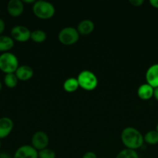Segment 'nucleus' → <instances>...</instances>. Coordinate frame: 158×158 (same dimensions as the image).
<instances>
[{
  "mask_svg": "<svg viewBox=\"0 0 158 158\" xmlns=\"http://www.w3.org/2000/svg\"><path fill=\"white\" fill-rule=\"evenodd\" d=\"M154 88L152 87L148 83L140 85L137 89V95L139 99L143 100H149L153 97Z\"/></svg>",
  "mask_w": 158,
  "mask_h": 158,
  "instance_id": "ddd939ff",
  "label": "nucleus"
},
{
  "mask_svg": "<svg viewBox=\"0 0 158 158\" xmlns=\"http://www.w3.org/2000/svg\"><path fill=\"white\" fill-rule=\"evenodd\" d=\"M18 78L14 73H7L4 77V83L8 88H14L16 86L18 83Z\"/></svg>",
  "mask_w": 158,
  "mask_h": 158,
  "instance_id": "6ab92c4d",
  "label": "nucleus"
},
{
  "mask_svg": "<svg viewBox=\"0 0 158 158\" xmlns=\"http://www.w3.org/2000/svg\"><path fill=\"white\" fill-rule=\"evenodd\" d=\"M121 140L127 149L134 151L140 148L144 142L142 134L137 129L132 127H128L122 130Z\"/></svg>",
  "mask_w": 158,
  "mask_h": 158,
  "instance_id": "f257e3e1",
  "label": "nucleus"
},
{
  "mask_svg": "<svg viewBox=\"0 0 158 158\" xmlns=\"http://www.w3.org/2000/svg\"><path fill=\"white\" fill-rule=\"evenodd\" d=\"M156 131H157L158 132V123H157V124H156Z\"/></svg>",
  "mask_w": 158,
  "mask_h": 158,
  "instance_id": "cd10ccee",
  "label": "nucleus"
},
{
  "mask_svg": "<svg viewBox=\"0 0 158 158\" xmlns=\"http://www.w3.org/2000/svg\"><path fill=\"white\" fill-rule=\"evenodd\" d=\"M5 29H6V23H5V21L2 19L0 18V35H2L3 32L5 31Z\"/></svg>",
  "mask_w": 158,
  "mask_h": 158,
  "instance_id": "b1692460",
  "label": "nucleus"
},
{
  "mask_svg": "<svg viewBox=\"0 0 158 158\" xmlns=\"http://www.w3.org/2000/svg\"><path fill=\"white\" fill-rule=\"evenodd\" d=\"M57 38L61 44L71 46L79 40V33L75 28L65 27L59 32Z\"/></svg>",
  "mask_w": 158,
  "mask_h": 158,
  "instance_id": "39448f33",
  "label": "nucleus"
},
{
  "mask_svg": "<svg viewBox=\"0 0 158 158\" xmlns=\"http://www.w3.org/2000/svg\"><path fill=\"white\" fill-rule=\"evenodd\" d=\"M24 4L21 0H10L7 4V12L11 16L18 17L23 13Z\"/></svg>",
  "mask_w": 158,
  "mask_h": 158,
  "instance_id": "1a4fd4ad",
  "label": "nucleus"
},
{
  "mask_svg": "<svg viewBox=\"0 0 158 158\" xmlns=\"http://www.w3.org/2000/svg\"><path fill=\"white\" fill-rule=\"evenodd\" d=\"M2 82L1 80H0V91L2 90Z\"/></svg>",
  "mask_w": 158,
  "mask_h": 158,
  "instance_id": "bb28decb",
  "label": "nucleus"
},
{
  "mask_svg": "<svg viewBox=\"0 0 158 158\" xmlns=\"http://www.w3.org/2000/svg\"><path fill=\"white\" fill-rule=\"evenodd\" d=\"M46 34L42 29H36L31 32L30 40L36 43H42L46 40Z\"/></svg>",
  "mask_w": 158,
  "mask_h": 158,
  "instance_id": "f3484780",
  "label": "nucleus"
},
{
  "mask_svg": "<svg viewBox=\"0 0 158 158\" xmlns=\"http://www.w3.org/2000/svg\"><path fill=\"white\" fill-rule=\"evenodd\" d=\"M33 12L40 19H49L55 14V7L49 2L39 0L33 5Z\"/></svg>",
  "mask_w": 158,
  "mask_h": 158,
  "instance_id": "f03ea898",
  "label": "nucleus"
},
{
  "mask_svg": "<svg viewBox=\"0 0 158 158\" xmlns=\"http://www.w3.org/2000/svg\"><path fill=\"white\" fill-rule=\"evenodd\" d=\"M82 158H98L97 155L95 154V153L92 152V151H88V152L85 153L83 155Z\"/></svg>",
  "mask_w": 158,
  "mask_h": 158,
  "instance_id": "5701e85b",
  "label": "nucleus"
},
{
  "mask_svg": "<svg viewBox=\"0 0 158 158\" xmlns=\"http://www.w3.org/2000/svg\"><path fill=\"white\" fill-rule=\"evenodd\" d=\"M116 158H139L137 152L134 150L125 149L122 150L119 154L116 155Z\"/></svg>",
  "mask_w": 158,
  "mask_h": 158,
  "instance_id": "aec40b11",
  "label": "nucleus"
},
{
  "mask_svg": "<svg viewBox=\"0 0 158 158\" xmlns=\"http://www.w3.org/2000/svg\"><path fill=\"white\" fill-rule=\"evenodd\" d=\"M143 140L145 143L150 145H155L158 143V132L155 131H150L143 136Z\"/></svg>",
  "mask_w": 158,
  "mask_h": 158,
  "instance_id": "a211bd4d",
  "label": "nucleus"
},
{
  "mask_svg": "<svg viewBox=\"0 0 158 158\" xmlns=\"http://www.w3.org/2000/svg\"><path fill=\"white\" fill-rule=\"evenodd\" d=\"M31 32L26 26L18 25L12 27L11 30V37L12 40L20 43H25L30 40Z\"/></svg>",
  "mask_w": 158,
  "mask_h": 158,
  "instance_id": "0eeeda50",
  "label": "nucleus"
},
{
  "mask_svg": "<svg viewBox=\"0 0 158 158\" xmlns=\"http://www.w3.org/2000/svg\"><path fill=\"white\" fill-rule=\"evenodd\" d=\"M147 83L153 88L158 87V63L153 64L148 68L146 72Z\"/></svg>",
  "mask_w": 158,
  "mask_h": 158,
  "instance_id": "9d476101",
  "label": "nucleus"
},
{
  "mask_svg": "<svg viewBox=\"0 0 158 158\" xmlns=\"http://www.w3.org/2000/svg\"><path fill=\"white\" fill-rule=\"evenodd\" d=\"M14 46V40L11 36L6 35H0V52H9Z\"/></svg>",
  "mask_w": 158,
  "mask_h": 158,
  "instance_id": "2eb2a0df",
  "label": "nucleus"
},
{
  "mask_svg": "<svg viewBox=\"0 0 158 158\" xmlns=\"http://www.w3.org/2000/svg\"><path fill=\"white\" fill-rule=\"evenodd\" d=\"M13 121L9 117H0V139L6 138L13 129Z\"/></svg>",
  "mask_w": 158,
  "mask_h": 158,
  "instance_id": "9b49d317",
  "label": "nucleus"
},
{
  "mask_svg": "<svg viewBox=\"0 0 158 158\" xmlns=\"http://www.w3.org/2000/svg\"><path fill=\"white\" fill-rule=\"evenodd\" d=\"M64 89L68 93H73L77 90L79 87L78 82L77 78L71 77V78L67 79L63 84Z\"/></svg>",
  "mask_w": 158,
  "mask_h": 158,
  "instance_id": "dca6fc26",
  "label": "nucleus"
},
{
  "mask_svg": "<svg viewBox=\"0 0 158 158\" xmlns=\"http://www.w3.org/2000/svg\"><path fill=\"white\" fill-rule=\"evenodd\" d=\"M19 67V60L15 54L10 52L0 54V70L7 73H14Z\"/></svg>",
  "mask_w": 158,
  "mask_h": 158,
  "instance_id": "7ed1b4c3",
  "label": "nucleus"
},
{
  "mask_svg": "<svg viewBox=\"0 0 158 158\" xmlns=\"http://www.w3.org/2000/svg\"><path fill=\"white\" fill-rule=\"evenodd\" d=\"M153 97L155 98V100L158 101V87L154 88V90H153Z\"/></svg>",
  "mask_w": 158,
  "mask_h": 158,
  "instance_id": "a878e982",
  "label": "nucleus"
},
{
  "mask_svg": "<svg viewBox=\"0 0 158 158\" xmlns=\"http://www.w3.org/2000/svg\"><path fill=\"white\" fill-rule=\"evenodd\" d=\"M1 144H2V143H1V139H0V148H1Z\"/></svg>",
  "mask_w": 158,
  "mask_h": 158,
  "instance_id": "c85d7f7f",
  "label": "nucleus"
},
{
  "mask_svg": "<svg viewBox=\"0 0 158 158\" xmlns=\"http://www.w3.org/2000/svg\"><path fill=\"white\" fill-rule=\"evenodd\" d=\"M13 158H38V151L31 145H23L17 148Z\"/></svg>",
  "mask_w": 158,
  "mask_h": 158,
  "instance_id": "6e6552de",
  "label": "nucleus"
},
{
  "mask_svg": "<svg viewBox=\"0 0 158 158\" xmlns=\"http://www.w3.org/2000/svg\"><path fill=\"white\" fill-rule=\"evenodd\" d=\"M150 4L151 5L152 7L158 9V0H150Z\"/></svg>",
  "mask_w": 158,
  "mask_h": 158,
  "instance_id": "393cba45",
  "label": "nucleus"
},
{
  "mask_svg": "<svg viewBox=\"0 0 158 158\" xmlns=\"http://www.w3.org/2000/svg\"><path fill=\"white\" fill-rule=\"evenodd\" d=\"M38 158H56V154L53 150L45 148L38 151Z\"/></svg>",
  "mask_w": 158,
  "mask_h": 158,
  "instance_id": "412c9836",
  "label": "nucleus"
},
{
  "mask_svg": "<svg viewBox=\"0 0 158 158\" xmlns=\"http://www.w3.org/2000/svg\"><path fill=\"white\" fill-rule=\"evenodd\" d=\"M49 141V137L46 133L43 131H37L32 136L31 146L35 148L37 151H40L45 148H47Z\"/></svg>",
  "mask_w": 158,
  "mask_h": 158,
  "instance_id": "423d86ee",
  "label": "nucleus"
},
{
  "mask_svg": "<svg viewBox=\"0 0 158 158\" xmlns=\"http://www.w3.org/2000/svg\"><path fill=\"white\" fill-rule=\"evenodd\" d=\"M129 3L133 6H135V7H139V6H141L144 3L143 0H130Z\"/></svg>",
  "mask_w": 158,
  "mask_h": 158,
  "instance_id": "4be33fe9",
  "label": "nucleus"
},
{
  "mask_svg": "<svg viewBox=\"0 0 158 158\" xmlns=\"http://www.w3.org/2000/svg\"><path fill=\"white\" fill-rule=\"evenodd\" d=\"M15 74L19 80L27 81L30 80L33 76V70L30 66L27 65H23V66H19V67L15 70Z\"/></svg>",
  "mask_w": 158,
  "mask_h": 158,
  "instance_id": "f8f14e48",
  "label": "nucleus"
},
{
  "mask_svg": "<svg viewBox=\"0 0 158 158\" xmlns=\"http://www.w3.org/2000/svg\"><path fill=\"white\" fill-rule=\"evenodd\" d=\"M79 87L87 91L94 90L98 86V78L94 73L90 70H83L77 76Z\"/></svg>",
  "mask_w": 158,
  "mask_h": 158,
  "instance_id": "20e7f679",
  "label": "nucleus"
},
{
  "mask_svg": "<svg viewBox=\"0 0 158 158\" xmlns=\"http://www.w3.org/2000/svg\"><path fill=\"white\" fill-rule=\"evenodd\" d=\"M94 29V24L91 20L85 19L81 21L77 26V31L79 35H88Z\"/></svg>",
  "mask_w": 158,
  "mask_h": 158,
  "instance_id": "4468645a",
  "label": "nucleus"
}]
</instances>
